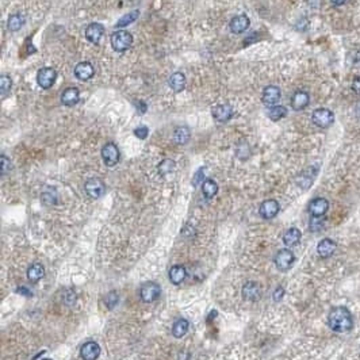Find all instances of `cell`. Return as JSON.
Here are the masks:
<instances>
[{
	"label": "cell",
	"mask_w": 360,
	"mask_h": 360,
	"mask_svg": "<svg viewBox=\"0 0 360 360\" xmlns=\"http://www.w3.org/2000/svg\"><path fill=\"white\" fill-rule=\"evenodd\" d=\"M328 325L329 328L337 333L348 332L354 327V320L351 316V311L344 307V306H337L330 310L328 316Z\"/></svg>",
	"instance_id": "obj_1"
},
{
	"label": "cell",
	"mask_w": 360,
	"mask_h": 360,
	"mask_svg": "<svg viewBox=\"0 0 360 360\" xmlns=\"http://www.w3.org/2000/svg\"><path fill=\"white\" fill-rule=\"evenodd\" d=\"M111 46L115 52H125L133 44V35L126 30H118L111 35Z\"/></svg>",
	"instance_id": "obj_2"
},
{
	"label": "cell",
	"mask_w": 360,
	"mask_h": 360,
	"mask_svg": "<svg viewBox=\"0 0 360 360\" xmlns=\"http://www.w3.org/2000/svg\"><path fill=\"white\" fill-rule=\"evenodd\" d=\"M161 294V289L157 283H153V282H148L144 283L140 289V297L144 302L150 303L153 300H156Z\"/></svg>",
	"instance_id": "obj_3"
},
{
	"label": "cell",
	"mask_w": 360,
	"mask_h": 360,
	"mask_svg": "<svg viewBox=\"0 0 360 360\" xmlns=\"http://www.w3.org/2000/svg\"><path fill=\"white\" fill-rule=\"evenodd\" d=\"M102 158H103L104 164L107 167H114V165H117L118 161H120V149H118V147L115 144H113V142L106 144L102 148Z\"/></svg>",
	"instance_id": "obj_4"
},
{
	"label": "cell",
	"mask_w": 360,
	"mask_h": 360,
	"mask_svg": "<svg viewBox=\"0 0 360 360\" xmlns=\"http://www.w3.org/2000/svg\"><path fill=\"white\" fill-rule=\"evenodd\" d=\"M86 192L88 194V197H91L92 199L103 197L104 192H106V186H104L103 180H100L99 178L88 179L86 181Z\"/></svg>",
	"instance_id": "obj_5"
},
{
	"label": "cell",
	"mask_w": 360,
	"mask_h": 360,
	"mask_svg": "<svg viewBox=\"0 0 360 360\" xmlns=\"http://www.w3.org/2000/svg\"><path fill=\"white\" fill-rule=\"evenodd\" d=\"M57 79V72L53 68H42L37 73V83L41 88L48 90L56 83Z\"/></svg>",
	"instance_id": "obj_6"
},
{
	"label": "cell",
	"mask_w": 360,
	"mask_h": 360,
	"mask_svg": "<svg viewBox=\"0 0 360 360\" xmlns=\"http://www.w3.org/2000/svg\"><path fill=\"white\" fill-rule=\"evenodd\" d=\"M311 118H313V122L318 127H324L325 129V127H329V126L332 125L333 120H334V115H333L330 110L318 109L313 113Z\"/></svg>",
	"instance_id": "obj_7"
},
{
	"label": "cell",
	"mask_w": 360,
	"mask_h": 360,
	"mask_svg": "<svg viewBox=\"0 0 360 360\" xmlns=\"http://www.w3.org/2000/svg\"><path fill=\"white\" fill-rule=\"evenodd\" d=\"M294 260L295 257L293 252L289 251V249H280L275 256V266L280 271H287L291 268Z\"/></svg>",
	"instance_id": "obj_8"
},
{
	"label": "cell",
	"mask_w": 360,
	"mask_h": 360,
	"mask_svg": "<svg viewBox=\"0 0 360 360\" xmlns=\"http://www.w3.org/2000/svg\"><path fill=\"white\" fill-rule=\"evenodd\" d=\"M280 96H282V92L276 86H268L263 91V103L268 107H272L280 100Z\"/></svg>",
	"instance_id": "obj_9"
},
{
	"label": "cell",
	"mask_w": 360,
	"mask_h": 360,
	"mask_svg": "<svg viewBox=\"0 0 360 360\" xmlns=\"http://www.w3.org/2000/svg\"><path fill=\"white\" fill-rule=\"evenodd\" d=\"M307 209H309V213L311 214V217H322L329 209V202L325 198H317L309 203Z\"/></svg>",
	"instance_id": "obj_10"
},
{
	"label": "cell",
	"mask_w": 360,
	"mask_h": 360,
	"mask_svg": "<svg viewBox=\"0 0 360 360\" xmlns=\"http://www.w3.org/2000/svg\"><path fill=\"white\" fill-rule=\"evenodd\" d=\"M242 297H244V300H252V302L260 300V297H262V289H260L259 283H256V282H248V283L244 284V287H242Z\"/></svg>",
	"instance_id": "obj_11"
},
{
	"label": "cell",
	"mask_w": 360,
	"mask_h": 360,
	"mask_svg": "<svg viewBox=\"0 0 360 360\" xmlns=\"http://www.w3.org/2000/svg\"><path fill=\"white\" fill-rule=\"evenodd\" d=\"M279 203L275 201V199H268V201H264L260 206V215H262L264 219H271L273 218L276 214L279 213Z\"/></svg>",
	"instance_id": "obj_12"
},
{
	"label": "cell",
	"mask_w": 360,
	"mask_h": 360,
	"mask_svg": "<svg viewBox=\"0 0 360 360\" xmlns=\"http://www.w3.org/2000/svg\"><path fill=\"white\" fill-rule=\"evenodd\" d=\"M80 100V91L75 87L66 88L64 92L61 93V103L66 107H73L76 106Z\"/></svg>",
	"instance_id": "obj_13"
},
{
	"label": "cell",
	"mask_w": 360,
	"mask_h": 360,
	"mask_svg": "<svg viewBox=\"0 0 360 360\" xmlns=\"http://www.w3.org/2000/svg\"><path fill=\"white\" fill-rule=\"evenodd\" d=\"M249 25H251V21L246 15H237V17H235L230 21L229 28L232 30V33L241 34L248 30Z\"/></svg>",
	"instance_id": "obj_14"
},
{
	"label": "cell",
	"mask_w": 360,
	"mask_h": 360,
	"mask_svg": "<svg viewBox=\"0 0 360 360\" xmlns=\"http://www.w3.org/2000/svg\"><path fill=\"white\" fill-rule=\"evenodd\" d=\"M100 355V347L95 341H88L80 349V356L84 360H95Z\"/></svg>",
	"instance_id": "obj_15"
},
{
	"label": "cell",
	"mask_w": 360,
	"mask_h": 360,
	"mask_svg": "<svg viewBox=\"0 0 360 360\" xmlns=\"http://www.w3.org/2000/svg\"><path fill=\"white\" fill-rule=\"evenodd\" d=\"M104 34V28L100 23H91L87 29H86V38L91 42V44H98L102 39Z\"/></svg>",
	"instance_id": "obj_16"
},
{
	"label": "cell",
	"mask_w": 360,
	"mask_h": 360,
	"mask_svg": "<svg viewBox=\"0 0 360 360\" xmlns=\"http://www.w3.org/2000/svg\"><path fill=\"white\" fill-rule=\"evenodd\" d=\"M233 115V107L230 104H218L213 109V117L214 120H218V122H226L229 120Z\"/></svg>",
	"instance_id": "obj_17"
},
{
	"label": "cell",
	"mask_w": 360,
	"mask_h": 360,
	"mask_svg": "<svg viewBox=\"0 0 360 360\" xmlns=\"http://www.w3.org/2000/svg\"><path fill=\"white\" fill-rule=\"evenodd\" d=\"M186 75L181 72H175L168 79V86L175 92H181L186 88Z\"/></svg>",
	"instance_id": "obj_18"
},
{
	"label": "cell",
	"mask_w": 360,
	"mask_h": 360,
	"mask_svg": "<svg viewBox=\"0 0 360 360\" xmlns=\"http://www.w3.org/2000/svg\"><path fill=\"white\" fill-rule=\"evenodd\" d=\"M93 66L87 62V61H84V62H79L76 66H75V76L79 79V80H82V82H86V80H90L91 77L93 76Z\"/></svg>",
	"instance_id": "obj_19"
},
{
	"label": "cell",
	"mask_w": 360,
	"mask_h": 360,
	"mask_svg": "<svg viewBox=\"0 0 360 360\" xmlns=\"http://www.w3.org/2000/svg\"><path fill=\"white\" fill-rule=\"evenodd\" d=\"M309 102H310L309 93L305 92V91H297L293 95V98H291V107L295 111H300V110H303L305 107H307Z\"/></svg>",
	"instance_id": "obj_20"
},
{
	"label": "cell",
	"mask_w": 360,
	"mask_h": 360,
	"mask_svg": "<svg viewBox=\"0 0 360 360\" xmlns=\"http://www.w3.org/2000/svg\"><path fill=\"white\" fill-rule=\"evenodd\" d=\"M336 242L330 239H324V240L320 241V244L317 246V252H318V255L324 259H327V257H330L336 251Z\"/></svg>",
	"instance_id": "obj_21"
},
{
	"label": "cell",
	"mask_w": 360,
	"mask_h": 360,
	"mask_svg": "<svg viewBox=\"0 0 360 360\" xmlns=\"http://www.w3.org/2000/svg\"><path fill=\"white\" fill-rule=\"evenodd\" d=\"M190 137H191V131H190V129H188L187 126H179V127L174 131L172 140H174L175 144H178V145H184V144L188 142Z\"/></svg>",
	"instance_id": "obj_22"
},
{
	"label": "cell",
	"mask_w": 360,
	"mask_h": 360,
	"mask_svg": "<svg viewBox=\"0 0 360 360\" xmlns=\"http://www.w3.org/2000/svg\"><path fill=\"white\" fill-rule=\"evenodd\" d=\"M45 275V268L42 264L35 263L33 266H30L28 270V279L31 283H37L38 280L44 278Z\"/></svg>",
	"instance_id": "obj_23"
},
{
	"label": "cell",
	"mask_w": 360,
	"mask_h": 360,
	"mask_svg": "<svg viewBox=\"0 0 360 360\" xmlns=\"http://www.w3.org/2000/svg\"><path fill=\"white\" fill-rule=\"evenodd\" d=\"M187 276L186 268L183 266H174L169 270V280L174 284H180Z\"/></svg>",
	"instance_id": "obj_24"
},
{
	"label": "cell",
	"mask_w": 360,
	"mask_h": 360,
	"mask_svg": "<svg viewBox=\"0 0 360 360\" xmlns=\"http://www.w3.org/2000/svg\"><path fill=\"white\" fill-rule=\"evenodd\" d=\"M188 328H190V324H188V321H187L186 318H179V320L174 324V327H172V334H174L176 338L183 337V336L188 332Z\"/></svg>",
	"instance_id": "obj_25"
},
{
	"label": "cell",
	"mask_w": 360,
	"mask_h": 360,
	"mask_svg": "<svg viewBox=\"0 0 360 360\" xmlns=\"http://www.w3.org/2000/svg\"><path fill=\"white\" fill-rule=\"evenodd\" d=\"M300 241V232L297 228H291L283 236V242L287 246L297 245Z\"/></svg>",
	"instance_id": "obj_26"
},
{
	"label": "cell",
	"mask_w": 360,
	"mask_h": 360,
	"mask_svg": "<svg viewBox=\"0 0 360 360\" xmlns=\"http://www.w3.org/2000/svg\"><path fill=\"white\" fill-rule=\"evenodd\" d=\"M23 25H25V17L21 15V14H12L10 15L8 18V22H7V28L10 31H18V30H21L23 28Z\"/></svg>",
	"instance_id": "obj_27"
},
{
	"label": "cell",
	"mask_w": 360,
	"mask_h": 360,
	"mask_svg": "<svg viewBox=\"0 0 360 360\" xmlns=\"http://www.w3.org/2000/svg\"><path fill=\"white\" fill-rule=\"evenodd\" d=\"M202 192L203 195L208 198V199L214 198L215 197V194L218 192V186H217V183H215L213 179L205 180L202 184Z\"/></svg>",
	"instance_id": "obj_28"
},
{
	"label": "cell",
	"mask_w": 360,
	"mask_h": 360,
	"mask_svg": "<svg viewBox=\"0 0 360 360\" xmlns=\"http://www.w3.org/2000/svg\"><path fill=\"white\" fill-rule=\"evenodd\" d=\"M138 17H140V10H133V11H130L129 14H126V15H123L122 18H120V21L115 23V28L117 29L125 28L127 25H130V23H133L134 21H137V18Z\"/></svg>",
	"instance_id": "obj_29"
},
{
	"label": "cell",
	"mask_w": 360,
	"mask_h": 360,
	"mask_svg": "<svg viewBox=\"0 0 360 360\" xmlns=\"http://www.w3.org/2000/svg\"><path fill=\"white\" fill-rule=\"evenodd\" d=\"M12 88V80L11 77L7 76V75H1L0 77V95L3 98H6L8 93L11 92Z\"/></svg>",
	"instance_id": "obj_30"
},
{
	"label": "cell",
	"mask_w": 360,
	"mask_h": 360,
	"mask_svg": "<svg viewBox=\"0 0 360 360\" xmlns=\"http://www.w3.org/2000/svg\"><path fill=\"white\" fill-rule=\"evenodd\" d=\"M287 115V109L284 106H272L268 111V117L272 120H279Z\"/></svg>",
	"instance_id": "obj_31"
},
{
	"label": "cell",
	"mask_w": 360,
	"mask_h": 360,
	"mask_svg": "<svg viewBox=\"0 0 360 360\" xmlns=\"http://www.w3.org/2000/svg\"><path fill=\"white\" fill-rule=\"evenodd\" d=\"M174 169H175L174 160H169V158H167V160H163L161 163L158 164V174L163 175V176L164 175L171 174Z\"/></svg>",
	"instance_id": "obj_32"
},
{
	"label": "cell",
	"mask_w": 360,
	"mask_h": 360,
	"mask_svg": "<svg viewBox=\"0 0 360 360\" xmlns=\"http://www.w3.org/2000/svg\"><path fill=\"white\" fill-rule=\"evenodd\" d=\"M10 169H11L10 158L7 157L6 154H1L0 156V172H1V175H6L7 172H10Z\"/></svg>",
	"instance_id": "obj_33"
},
{
	"label": "cell",
	"mask_w": 360,
	"mask_h": 360,
	"mask_svg": "<svg viewBox=\"0 0 360 360\" xmlns=\"http://www.w3.org/2000/svg\"><path fill=\"white\" fill-rule=\"evenodd\" d=\"M203 181H205V168H201L198 169L197 174L194 175V178H192V184L197 187L199 186L201 183H203Z\"/></svg>",
	"instance_id": "obj_34"
},
{
	"label": "cell",
	"mask_w": 360,
	"mask_h": 360,
	"mask_svg": "<svg viewBox=\"0 0 360 360\" xmlns=\"http://www.w3.org/2000/svg\"><path fill=\"white\" fill-rule=\"evenodd\" d=\"M148 134H149V129H148L147 126H140V127H137L136 130H134V136L137 138H140V140H147Z\"/></svg>",
	"instance_id": "obj_35"
},
{
	"label": "cell",
	"mask_w": 360,
	"mask_h": 360,
	"mask_svg": "<svg viewBox=\"0 0 360 360\" xmlns=\"http://www.w3.org/2000/svg\"><path fill=\"white\" fill-rule=\"evenodd\" d=\"M117 303H118V295L115 294L114 291H111L106 298V305L109 306V309H113Z\"/></svg>",
	"instance_id": "obj_36"
},
{
	"label": "cell",
	"mask_w": 360,
	"mask_h": 360,
	"mask_svg": "<svg viewBox=\"0 0 360 360\" xmlns=\"http://www.w3.org/2000/svg\"><path fill=\"white\" fill-rule=\"evenodd\" d=\"M322 225H324V222H322V219L320 217H313L310 221V229L313 232H316V230L321 229Z\"/></svg>",
	"instance_id": "obj_37"
},
{
	"label": "cell",
	"mask_w": 360,
	"mask_h": 360,
	"mask_svg": "<svg viewBox=\"0 0 360 360\" xmlns=\"http://www.w3.org/2000/svg\"><path fill=\"white\" fill-rule=\"evenodd\" d=\"M64 300H65L66 305H73L76 302V294L72 291V290H68L65 293V297H64Z\"/></svg>",
	"instance_id": "obj_38"
},
{
	"label": "cell",
	"mask_w": 360,
	"mask_h": 360,
	"mask_svg": "<svg viewBox=\"0 0 360 360\" xmlns=\"http://www.w3.org/2000/svg\"><path fill=\"white\" fill-rule=\"evenodd\" d=\"M283 295H284V290L282 289V287H278L276 291L273 293V300H276V302H279V300L283 298Z\"/></svg>",
	"instance_id": "obj_39"
},
{
	"label": "cell",
	"mask_w": 360,
	"mask_h": 360,
	"mask_svg": "<svg viewBox=\"0 0 360 360\" xmlns=\"http://www.w3.org/2000/svg\"><path fill=\"white\" fill-rule=\"evenodd\" d=\"M17 293H19L21 295H25V297H31V295H33V293H31L29 289H26V287H19V289L17 290Z\"/></svg>",
	"instance_id": "obj_40"
},
{
	"label": "cell",
	"mask_w": 360,
	"mask_h": 360,
	"mask_svg": "<svg viewBox=\"0 0 360 360\" xmlns=\"http://www.w3.org/2000/svg\"><path fill=\"white\" fill-rule=\"evenodd\" d=\"M352 88H354L355 92L360 93V77H359V79H356V80H355V82H354V86H352Z\"/></svg>",
	"instance_id": "obj_41"
},
{
	"label": "cell",
	"mask_w": 360,
	"mask_h": 360,
	"mask_svg": "<svg viewBox=\"0 0 360 360\" xmlns=\"http://www.w3.org/2000/svg\"><path fill=\"white\" fill-rule=\"evenodd\" d=\"M347 0H332V3L334 4V6H341V4H344Z\"/></svg>",
	"instance_id": "obj_42"
},
{
	"label": "cell",
	"mask_w": 360,
	"mask_h": 360,
	"mask_svg": "<svg viewBox=\"0 0 360 360\" xmlns=\"http://www.w3.org/2000/svg\"><path fill=\"white\" fill-rule=\"evenodd\" d=\"M44 360H52V359H44Z\"/></svg>",
	"instance_id": "obj_43"
}]
</instances>
